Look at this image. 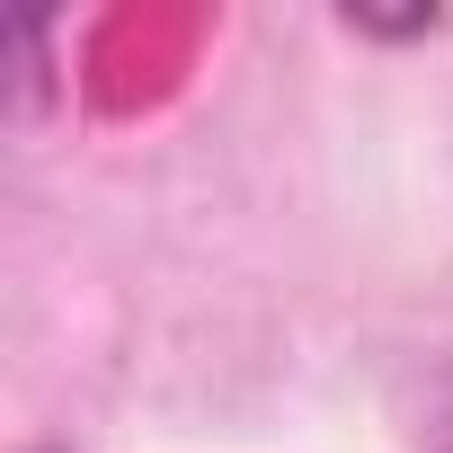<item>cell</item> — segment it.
I'll use <instances>...</instances> for the list:
<instances>
[{"instance_id":"6da1fadb","label":"cell","mask_w":453,"mask_h":453,"mask_svg":"<svg viewBox=\"0 0 453 453\" xmlns=\"http://www.w3.org/2000/svg\"><path fill=\"white\" fill-rule=\"evenodd\" d=\"M347 27H365V36H426L435 10H409V19H347Z\"/></svg>"},{"instance_id":"7a4b0ae2","label":"cell","mask_w":453,"mask_h":453,"mask_svg":"<svg viewBox=\"0 0 453 453\" xmlns=\"http://www.w3.org/2000/svg\"><path fill=\"white\" fill-rule=\"evenodd\" d=\"M444 453H453V444H444Z\"/></svg>"}]
</instances>
